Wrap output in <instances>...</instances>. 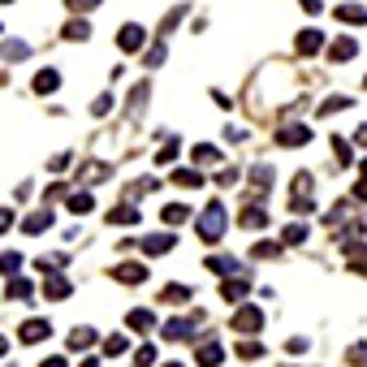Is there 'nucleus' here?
Segmentation results:
<instances>
[{
  "instance_id": "5",
  "label": "nucleus",
  "mask_w": 367,
  "mask_h": 367,
  "mask_svg": "<svg viewBox=\"0 0 367 367\" xmlns=\"http://www.w3.org/2000/svg\"><path fill=\"white\" fill-rule=\"evenodd\" d=\"M277 143H281V147H302V143H311V125H302V121L285 125V130L277 134Z\"/></svg>"
},
{
  "instance_id": "11",
  "label": "nucleus",
  "mask_w": 367,
  "mask_h": 367,
  "mask_svg": "<svg viewBox=\"0 0 367 367\" xmlns=\"http://www.w3.org/2000/svg\"><path fill=\"white\" fill-rule=\"evenodd\" d=\"M247 294H251V281H247V277H238V281L229 277L225 285H220V298H225V302H242Z\"/></svg>"
},
{
  "instance_id": "55",
  "label": "nucleus",
  "mask_w": 367,
  "mask_h": 367,
  "mask_svg": "<svg viewBox=\"0 0 367 367\" xmlns=\"http://www.w3.org/2000/svg\"><path fill=\"white\" fill-rule=\"evenodd\" d=\"M355 199H363V203H367V178H363V182L355 186Z\"/></svg>"
},
{
  "instance_id": "29",
  "label": "nucleus",
  "mask_w": 367,
  "mask_h": 367,
  "mask_svg": "<svg viewBox=\"0 0 367 367\" xmlns=\"http://www.w3.org/2000/svg\"><path fill=\"white\" fill-rule=\"evenodd\" d=\"M91 207H95V199L87 195V190H78V195H70V212H74V216H87Z\"/></svg>"
},
{
  "instance_id": "58",
  "label": "nucleus",
  "mask_w": 367,
  "mask_h": 367,
  "mask_svg": "<svg viewBox=\"0 0 367 367\" xmlns=\"http://www.w3.org/2000/svg\"><path fill=\"white\" fill-rule=\"evenodd\" d=\"M165 367H182V363H165Z\"/></svg>"
},
{
  "instance_id": "56",
  "label": "nucleus",
  "mask_w": 367,
  "mask_h": 367,
  "mask_svg": "<svg viewBox=\"0 0 367 367\" xmlns=\"http://www.w3.org/2000/svg\"><path fill=\"white\" fill-rule=\"evenodd\" d=\"M5 350H9V342H5V337H0V355H5Z\"/></svg>"
},
{
  "instance_id": "37",
  "label": "nucleus",
  "mask_w": 367,
  "mask_h": 367,
  "mask_svg": "<svg viewBox=\"0 0 367 367\" xmlns=\"http://www.w3.org/2000/svg\"><path fill=\"white\" fill-rule=\"evenodd\" d=\"M160 298H165V302H190V290H186V285H165Z\"/></svg>"
},
{
  "instance_id": "54",
  "label": "nucleus",
  "mask_w": 367,
  "mask_h": 367,
  "mask_svg": "<svg viewBox=\"0 0 367 367\" xmlns=\"http://www.w3.org/2000/svg\"><path fill=\"white\" fill-rule=\"evenodd\" d=\"M355 143H359V147H367V125H359V130H355Z\"/></svg>"
},
{
  "instance_id": "39",
  "label": "nucleus",
  "mask_w": 367,
  "mask_h": 367,
  "mask_svg": "<svg viewBox=\"0 0 367 367\" xmlns=\"http://www.w3.org/2000/svg\"><path fill=\"white\" fill-rule=\"evenodd\" d=\"M260 355H264L260 342H238V359H260Z\"/></svg>"
},
{
  "instance_id": "60",
  "label": "nucleus",
  "mask_w": 367,
  "mask_h": 367,
  "mask_svg": "<svg viewBox=\"0 0 367 367\" xmlns=\"http://www.w3.org/2000/svg\"><path fill=\"white\" fill-rule=\"evenodd\" d=\"M363 87H367V78H363Z\"/></svg>"
},
{
  "instance_id": "19",
  "label": "nucleus",
  "mask_w": 367,
  "mask_h": 367,
  "mask_svg": "<svg viewBox=\"0 0 367 367\" xmlns=\"http://www.w3.org/2000/svg\"><path fill=\"white\" fill-rule=\"evenodd\" d=\"M320 48H324V35H320V30H302V35H298V52H302V56H315Z\"/></svg>"
},
{
  "instance_id": "30",
  "label": "nucleus",
  "mask_w": 367,
  "mask_h": 367,
  "mask_svg": "<svg viewBox=\"0 0 367 367\" xmlns=\"http://www.w3.org/2000/svg\"><path fill=\"white\" fill-rule=\"evenodd\" d=\"M350 104H355V100H350V95H328V100L320 104V117H333V113H337V108H350Z\"/></svg>"
},
{
  "instance_id": "57",
  "label": "nucleus",
  "mask_w": 367,
  "mask_h": 367,
  "mask_svg": "<svg viewBox=\"0 0 367 367\" xmlns=\"http://www.w3.org/2000/svg\"><path fill=\"white\" fill-rule=\"evenodd\" d=\"M359 173H363V178H367V160H363V165H359Z\"/></svg>"
},
{
  "instance_id": "25",
  "label": "nucleus",
  "mask_w": 367,
  "mask_h": 367,
  "mask_svg": "<svg viewBox=\"0 0 367 367\" xmlns=\"http://www.w3.org/2000/svg\"><path fill=\"white\" fill-rule=\"evenodd\" d=\"M65 39H74V43L91 39V22H87V18H74V22H65Z\"/></svg>"
},
{
  "instance_id": "31",
  "label": "nucleus",
  "mask_w": 367,
  "mask_h": 367,
  "mask_svg": "<svg viewBox=\"0 0 367 367\" xmlns=\"http://www.w3.org/2000/svg\"><path fill=\"white\" fill-rule=\"evenodd\" d=\"M5 294H9V298H30V294H35V285H30L26 277H13V281H9V290H5Z\"/></svg>"
},
{
  "instance_id": "42",
  "label": "nucleus",
  "mask_w": 367,
  "mask_h": 367,
  "mask_svg": "<svg viewBox=\"0 0 367 367\" xmlns=\"http://www.w3.org/2000/svg\"><path fill=\"white\" fill-rule=\"evenodd\" d=\"M156 363V346H138V355H134V367H151Z\"/></svg>"
},
{
  "instance_id": "44",
  "label": "nucleus",
  "mask_w": 367,
  "mask_h": 367,
  "mask_svg": "<svg viewBox=\"0 0 367 367\" xmlns=\"http://www.w3.org/2000/svg\"><path fill=\"white\" fill-rule=\"evenodd\" d=\"M165 56H169V48H165V43H156L151 52H147V65H165Z\"/></svg>"
},
{
  "instance_id": "41",
  "label": "nucleus",
  "mask_w": 367,
  "mask_h": 367,
  "mask_svg": "<svg viewBox=\"0 0 367 367\" xmlns=\"http://www.w3.org/2000/svg\"><path fill=\"white\" fill-rule=\"evenodd\" d=\"M333 156H337V160H342V165H350V156H355V151H350V143H346L342 134H337V138H333Z\"/></svg>"
},
{
  "instance_id": "61",
  "label": "nucleus",
  "mask_w": 367,
  "mask_h": 367,
  "mask_svg": "<svg viewBox=\"0 0 367 367\" xmlns=\"http://www.w3.org/2000/svg\"><path fill=\"white\" fill-rule=\"evenodd\" d=\"M0 30H5V26H0Z\"/></svg>"
},
{
  "instance_id": "35",
  "label": "nucleus",
  "mask_w": 367,
  "mask_h": 367,
  "mask_svg": "<svg viewBox=\"0 0 367 367\" xmlns=\"http://www.w3.org/2000/svg\"><path fill=\"white\" fill-rule=\"evenodd\" d=\"M311 190H315V182H311V173H298V178H294V199H307Z\"/></svg>"
},
{
  "instance_id": "22",
  "label": "nucleus",
  "mask_w": 367,
  "mask_h": 367,
  "mask_svg": "<svg viewBox=\"0 0 367 367\" xmlns=\"http://www.w3.org/2000/svg\"><path fill=\"white\" fill-rule=\"evenodd\" d=\"M0 56H5V61H26V56H30V43H22V39H5V43H0Z\"/></svg>"
},
{
  "instance_id": "36",
  "label": "nucleus",
  "mask_w": 367,
  "mask_h": 367,
  "mask_svg": "<svg viewBox=\"0 0 367 367\" xmlns=\"http://www.w3.org/2000/svg\"><path fill=\"white\" fill-rule=\"evenodd\" d=\"M125 350H130V342H125L121 333H113V337L104 342V355H113V359H117V355H125Z\"/></svg>"
},
{
  "instance_id": "34",
  "label": "nucleus",
  "mask_w": 367,
  "mask_h": 367,
  "mask_svg": "<svg viewBox=\"0 0 367 367\" xmlns=\"http://www.w3.org/2000/svg\"><path fill=\"white\" fill-rule=\"evenodd\" d=\"M18 268H22V255H18V251H5V255H0V273H5V277H13Z\"/></svg>"
},
{
  "instance_id": "13",
  "label": "nucleus",
  "mask_w": 367,
  "mask_h": 367,
  "mask_svg": "<svg viewBox=\"0 0 367 367\" xmlns=\"http://www.w3.org/2000/svg\"><path fill=\"white\" fill-rule=\"evenodd\" d=\"M333 18L346 22V26H363L367 22V9L363 5H337V9H333Z\"/></svg>"
},
{
  "instance_id": "4",
  "label": "nucleus",
  "mask_w": 367,
  "mask_h": 367,
  "mask_svg": "<svg viewBox=\"0 0 367 367\" xmlns=\"http://www.w3.org/2000/svg\"><path fill=\"white\" fill-rule=\"evenodd\" d=\"M143 43H147V30H143L138 22H130V26H121V35H117V48H121V52H138Z\"/></svg>"
},
{
  "instance_id": "33",
  "label": "nucleus",
  "mask_w": 367,
  "mask_h": 367,
  "mask_svg": "<svg viewBox=\"0 0 367 367\" xmlns=\"http://www.w3.org/2000/svg\"><path fill=\"white\" fill-rule=\"evenodd\" d=\"M307 225H298V220H294V225H285V242H290V247H302V242H307Z\"/></svg>"
},
{
  "instance_id": "12",
  "label": "nucleus",
  "mask_w": 367,
  "mask_h": 367,
  "mask_svg": "<svg viewBox=\"0 0 367 367\" xmlns=\"http://www.w3.org/2000/svg\"><path fill=\"white\" fill-rule=\"evenodd\" d=\"M108 225H138V203H117L108 212Z\"/></svg>"
},
{
  "instance_id": "26",
  "label": "nucleus",
  "mask_w": 367,
  "mask_h": 367,
  "mask_svg": "<svg viewBox=\"0 0 367 367\" xmlns=\"http://www.w3.org/2000/svg\"><path fill=\"white\" fill-rule=\"evenodd\" d=\"M65 346H70V350H91V346H95V328H74Z\"/></svg>"
},
{
  "instance_id": "52",
  "label": "nucleus",
  "mask_w": 367,
  "mask_h": 367,
  "mask_svg": "<svg viewBox=\"0 0 367 367\" xmlns=\"http://www.w3.org/2000/svg\"><path fill=\"white\" fill-rule=\"evenodd\" d=\"M225 138H229V143H242V138H247V130H238V125H229V130H225Z\"/></svg>"
},
{
  "instance_id": "40",
  "label": "nucleus",
  "mask_w": 367,
  "mask_h": 367,
  "mask_svg": "<svg viewBox=\"0 0 367 367\" xmlns=\"http://www.w3.org/2000/svg\"><path fill=\"white\" fill-rule=\"evenodd\" d=\"M251 255H255V260H277V255H281V247H277V242H260Z\"/></svg>"
},
{
  "instance_id": "8",
  "label": "nucleus",
  "mask_w": 367,
  "mask_h": 367,
  "mask_svg": "<svg viewBox=\"0 0 367 367\" xmlns=\"http://www.w3.org/2000/svg\"><path fill=\"white\" fill-rule=\"evenodd\" d=\"M113 277H117L121 285H143V281H147V268H143V264H117Z\"/></svg>"
},
{
  "instance_id": "51",
  "label": "nucleus",
  "mask_w": 367,
  "mask_h": 367,
  "mask_svg": "<svg viewBox=\"0 0 367 367\" xmlns=\"http://www.w3.org/2000/svg\"><path fill=\"white\" fill-rule=\"evenodd\" d=\"M13 225V212H9V207H0V233H5Z\"/></svg>"
},
{
  "instance_id": "27",
  "label": "nucleus",
  "mask_w": 367,
  "mask_h": 367,
  "mask_svg": "<svg viewBox=\"0 0 367 367\" xmlns=\"http://www.w3.org/2000/svg\"><path fill=\"white\" fill-rule=\"evenodd\" d=\"M173 182L186 186V190H199V186H203V173H199V169H178V173H173Z\"/></svg>"
},
{
  "instance_id": "21",
  "label": "nucleus",
  "mask_w": 367,
  "mask_h": 367,
  "mask_svg": "<svg viewBox=\"0 0 367 367\" xmlns=\"http://www.w3.org/2000/svg\"><path fill=\"white\" fill-rule=\"evenodd\" d=\"M156 324V315L147 311V307H138V311H130V315H125V328H134V333H147Z\"/></svg>"
},
{
  "instance_id": "43",
  "label": "nucleus",
  "mask_w": 367,
  "mask_h": 367,
  "mask_svg": "<svg viewBox=\"0 0 367 367\" xmlns=\"http://www.w3.org/2000/svg\"><path fill=\"white\" fill-rule=\"evenodd\" d=\"M91 113L95 117H108V113H113V95H100V100L91 104Z\"/></svg>"
},
{
  "instance_id": "7",
  "label": "nucleus",
  "mask_w": 367,
  "mask_h": 367,
  "mask_svg": "<svg viewBox=\"0 0 367 367\" xmlns=\"http://www.w3.org/2000/svg\"><path fill=\"white\" fill-rule=\"evenodd\" d=\"M160 333L169 342H190V337H195V320H165Z\"/></svg>"
},
{
  "instance_id": "16",
  "label": "nucleus",
  "mask_w": 367,
  "mask_h": 367,
  "mask_svg": "<svg viewBox=\"0 0 367 367\" xmlns=\"http://www.w3.org/2000/svg\"><path fill=\"white\" fill-rule=\"evenodd\" d=\"M48 333H52V324H48V320H26V324H22V342L35 346V342L48 337Z\"/></svg>"
},
{
  "instance_id": "45",
  "label": "nucleus",
  "mask_w": 367,
  "mask_h": 367,
  "mask_svg": "<svg viewBox=\"0 0 367 367\" xmlns=\"http://www.w3.org/2000/svg\"><path fill=\"white\" fill-rule=\"evenodd\" d=\"M100 0H65V9H74V13H91Z\"/></svg>"
},
{
  "instance_id": "47",
  "label": "nucleus",
  "mask_w": 367,
  "mask_h": 367,
  "mask_svg": "<svg viewBox=\"0 0 367 367\" xmlns=\"http://www.w3.org/2000/svg\"><path fill=\"white\" fill-rule=\"evenodd\" d=\"M186 18V9H173V13H165V35H169V26H178Z\"/></svg>"
},
{
  "instance_id": "18",
  "label": "nucleus",
  "mask_w": 367,
  "mask_h": 367,
  "mask_svg": "<svg viewBox=\"0 0 367 367\" xmlns=\"http://www.w3.org/2000/svg\"><path fill=\"white\" fill-rule=\"evenodd\" d=\"M207 273L233 277V273H242V268H238V260H233V255H212V260H207Z\"/></svg>"
},
{
  "instance_id": "38",
  "label": "nucleus",
  "mask_w": 367,
  "mask_h": 367,
  "mask_svg": "<svg viewBox=\"0 0 367 367\" xmlns=\"http://www.w3.org/2000/svg\"><path fill=\"white\" fill-rule=\"evenodd\" d=\"M39 273H52V268H65V255H43V260H35Z\"/></svg>"
},
{
  "instance_id": "1",
  "label": "nucleus",
  "mask_w": 367,
  "mask_h": 367,
  "mask_svg": "<svg viewBox=\"0 0 367 367\" xmlns=\"http://www.w3.org/2000/svg\"><path fill=\"white\" fill-rule=\"evenodd\" d=\"M225 225H229V212H225V203H220V199H212L199 212V220H195V229H199L203 242H220V238H225Z\"/></svg>"
},
{
  "instance_id": "23",
  "label": "nucleus",
  "mask_w": 367,
  "mask_h": 367,
  "mask_svg": "<svg viewBox=\"0 0 367 367\" xmlns=\"http://www.w3.org/2000/svg\"><path fill=\"white\" fill-rule=\"evenodd\" d=\"M273 182H277V178H273V169H268V165H255V169H251V186L260 190V195H264V190H273Z\"/></svg>"
},
{
  "instance_id": "32",
  "label": "nucleus",
  "mask_w": 367,
  "mask_h": 367,
  "mask_svg": "<svg viewBox=\"0 0 367 367\" xmlns=\"http://www.w3.org/2000/svg\"><path fill=\"white\" fill-rule=\"evenodd\" d=\"M178 156H182V143H178V138H169L165 147L156 151V165H169V160H178Z\"/></svg>"
},
{
  "instance_id": "20",
  "label": "nucleus",
  "mask_w": 367,
  "mask_h": 367,
  "mask_svg": "<svg viewBox=\"0 0 367 367\" xmlns=\"http://www.w3.org/2000/svg\"><path fill=\"white\" fill-rule=\"evenodd\" d=\"M238 225H242V229H264V225H268V212L255 203V207H247V212L238 216Z\"/></svg>"
},
{
  "instance_id": "10",
  "label": "nucleus",
  "mask_w": 367,
  "mask_h": 367,
  "mask_svg": "<svg viewBox=\"0 0 367 367\" xmlns=\"http://www.w3.org/2000/svg\"><path fill=\"white\" fill-rule=\"evenodd\" d=\"M355 52H359V43L350 39V35H342V39H333V43H328V61H337V65H342V61H350Z\"/></svg>"
},
{
  "instance_id": "24",
  "label": "nucleus",
  "mask_w": 367,
  "mask_h": 367,
  "mask_svg": "<svg viewBox=\"0 0 367 367\" xmlns=\"http://www.w3.org/2000/svg\"><path fill=\"white\" fill-rule=\"evenodd\" d=\"M160 216H165V225H182V220H190V207L186 203H165Z\"/></svg>"
},
{
  "instance_id": "2",
  "label": "nucleus",
  "mask_w": 367,
  "mask_h": 367,
  "mask_svg": "<svg viewBox=\"0 0 367 367\" xmlns=\"http://www.w3.org/2000/svg\"><path fill=\"white\" fill-rule=\"evenodd\" d=\"M229 324H233V333H260V328H264V311L251 307V302H242V307L233 311Z\"/></svg>"
},
{
  "instance_id": "28",
  "label": "nucleus",
  "mask_w": 367,
  "mask_h": 367,
  "mask_svg": "<svg viewBox=\"0 0 367 367\" xmlns=\"http://www.w3.org/2000/svg\"><path fill=\"white\" fill-rule=\"evenodd\" d=\"M190 160H195V165H216V160H220V151L212 147V143H199V147L190 151Z\"/></svg>"
},
{
  "instance_id": "59",
  "label": "nucleus",
  "mask_w": 367,
  "mask_h": 367,
  "mask_svg": "<svg viewBox=\"0 0 367 367\" xmlns=\"http://www.w3.org/2000/svg\"><path fill=\"white\" fill-rule=\"evenodd\" d=\"M0 5H13V0H0Z\"/></svg>"
},
{
  "instance_id": "48",
  "label": "nucleus",
  "mask_w": 367,
  "mask_h": 367,
  "mask_svg": "<svg viewBox=\"0 0 367 367\" xmlns=\"http://www.w3.org/2000/svg\"><path fill=\"white\" fill-rule=\"evenodd\" d=\"M216 182H220V186H233V182H238V169H220Z\"/></svg>"
},
{
  "instance_id": "14",
  "label": "nucleus",
  "mask_w": 367,
  "mask_h": 367,
  "mask_svg": "<svg viewBox=\"0 0 367 367\" xmlns=\"http://www.w3.org/2000/svg\"><path fill=\"white\" fill-rule=\"evenodd\" d=\"M220 359H225V350H220L216 342H203V346L195 350V363H199V367H220Z\"/></svg>"
},
{
  "instance_id": "9",
  "label": "nucleus",
  "mask_w": 367,
  "mask_h": 367,
  "mask_svg": "<svg viewBox=\"0 0 367 367\" xmlns=\"http://www.w3.org/2000/svg\"><path fill=\"white\" fill-rule=\"evenodd\" d=\"M43 294L52 298V302H61V298H70V294H74V285H70L65 277H61V273H48V285H43Z\"/></svg>"
},
{
  "instance_id": "15",
  "label": "nucleus",
  "mask_w": 367,
  "mask_h": 367,
  "mask_svg": "<svg viewBox=\"0 0 367 367\" xmlns=\"http://www.w3.org/2000/svg\"><path fill=\"white\" fill-rule=\"evenodd\" d=\"M173 242H178L173 233H147V238H143V251H147V255H165V251H173Z\"/></svg>"
},
{
  "instance_id": "50",
  "label": "nucleus",
  "mask_w": 367,
  "mask_h": 367,
  "mask_svg": "<svg viewBox=\"0 0 367 367\" xmlns=\"http://www.w3.org/2000/svg\"><path fill=\"white\" fill-rule=\"evenodd\" d=\"M298 5H302V9H307V13H311V18H315V13H324V5H320V0H298Z\"/></svg>"
},
{
  "instance_id": "53",
  "label": "nucleus",
  "mask_w": 367,
  "mask_h": 367,
  "mask_svg": "<svg viewBox=\"0 0 367 367\" xmlns=\"http://www.w3.org/2000/svg\"><path fill=\"white\" fill-rule=\"evenodd\" d=\"M39 367H70V363H65V355H52V359H43Z\"/></svg>"
},
{
  "instance_id": "6",
  "label": "nucleus",
  "mask_w": 367,
  "mask_h": 367,
  "mask_svg": "<svg viewBox=\"0 0 367 367\" xmlns=\"http://www.w3.org/2000/svg\"><path fill=\"white\" fill-rule=\"evenodd\" d=\"M43 229H52V207H39V212L22 216V233H43Z\"/></svg>"
},
{
  "instance_id": "49",
  "label": "nucleus",
  "mask_w": 367,
  "mask_h": 367,
  "mask_svg": "<svg viewBox=\"0 0 367 367\" xmlns=\"http://www.w3.org/2000/svg\"><path fill=\"white\" fill-rule=\"evenodd\" d=\"M307 346H311L307 337H290V355H302V350H307Z\"/></svg>"
},
{
  "instance_id": "17",
  "label": "nucleus",
  "mask_w": 367,
  "mask_h": 367,
  "mask_svg": "<svg viewBox=\"0 0 367 367\" xmlns=\"http://www.w3.org/2000/svg\"><path fill=\"white\" fill-rule=\"evenodd\" d=\"M30 87H35V95H52V91L61 87V74H56V70H39Z\"/></svg>"
},
{
  "instance_id": "3",
  "label": "nucleus",
  "mask_w": 367,
  "mask_h": 367,
  "mask_svg": "<svg viewBox=\"0 0 367 367\" xmlns=\"http://www.w3.org/2000/svg\"><path fill=\"white\" fill-rule=\"evenodd\" d=\"M342 255H346L350 273L367 277V242H359V238H346V242H342Z\"/></svg>"
},
{
  "instance_id": "46",
  "label": "nucleus",
  "mask_w": 367,
  "mask_h": 367,
  "mask_svg": "<svg viewBox=\"0 0 367 367\" xmlns=\"http://www.w3.org/2000/svg\"><path fill=\"white\" fill-rule=\"evenodd\" d=\"M70 165H74V156L65 151V156H52V165H48V169H52V173H65Z\"/></svg>"
}]
</instances>
